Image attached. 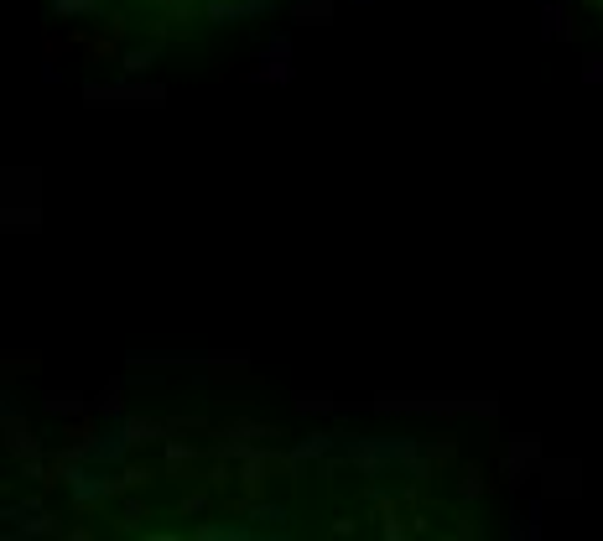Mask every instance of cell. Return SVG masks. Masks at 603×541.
I'll use <instances>...</instances> for the list:
<instances>
[]
</instances>
